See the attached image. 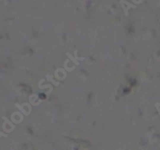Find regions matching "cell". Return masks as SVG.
Wrapping results in <instances>:
<instances>
[{"mask_svg":"<svg viewBox=\"0 0 160 150\" xmlns=\"http://www.w3.org/2000/svg\"><path fill=\"white\" fill-rule=\"evenodd\" d=\"M66 55L69 58H70V60H71L74 62V64L75 65V66H79V61H83L86 59V58H80V57H78V54H77V51L75 50V57L71 55V54L69 52L66 53Z\"/></svg>","mask_w":160,"mask_h":150,"instance_id":"cell-4","label":"cell"},{"mask_svg":"<svg viewBox=\"0 0 160 150\" xmlns=\"http://www.w3.org/2000/svg\"><path fill=\"white\" fill-rule=\"evenodd\" d=\"M119 4L121 5L122 8H123L124 14H125V15L126 16L129 15V10H130V9H131V8L135 9V8L137 7L136 5H133L132 3H129L127 1H126V0H120Z\"/></svg>","mask_w":160,"mask_h":150,"instance_id":"cell-1","label":"cell"},{"mask_svg":"<svg viewBox=\"0 0 160 150\" xmlns=\"http://www.w3.org/2000/svg\"><path fill=\"white\" fill-rule=\"evenodd\" d=\"M47 78L48 81H50V82H52L53 84L55 85L56 86H58V85H59V82H55V80H53V76H52V75H50V74H47Z\"/></svg>","mask_w":160,"mask_h":150,"instance_id":"cell-6","label":"cell"},{"mask_svg":"<svg viewBox=\"0 0 160 150\" xmlns=\"http://www.w3.org/2000/svg\"><path fill=\"white\" fill-rule=\"evenodd\" d=\"M66 72L67 71L65 69L58 68L55 72V77L59 81H63V80H65L66 76H67Z\"/></svg>","mask_w":160,"mask_h":150,"instance_id":"cell-3","label":"cell"},{"mask_svg":"<svg viewBox=\"0 0 160 150\" xmlns=\"http://www.w3.org/2000/svg\"><path fill=\"white\" fill-rule=\"evenodd\" d=\"M144 0H132V2L135 4H140V3H142Z\"/></svg>","mask_w":160,"mask_h":150,"instance_id":"cell-7","label":"cell"},{"mask_svg":"<svg viewBox=\"0 0 160 150\" xmlns=\"http://www.w3.org/2000/svg\"><path fill=\"white\" fill-rule=\"evenodd\" d=\"M155 107L157 109V110L159 111V113L160 114V103H156V105H155Z\"/></svg>","mask_w":160,"mask_h":150,"instance_id":"cell-8","label":"cell"},{"mask_svg":"<svg viewBox=\"0 0 160 150\" xmlns=\"http://www.w3.org/2000/svg\"><path fill=\"white\" fill-rule=\"evenodd\" d=\"M16 106L20 109V111L23 113L25 116H28L30 113H31V106L29 103H24L23 105H19L18 104H16Z\"/></svg>","mask_w":160,"mask_h":150,"instance_id":"cell-2","label":"cell"},{"mask_svg":"<svg viewBox=\"0 0 160 150\" xmlns=\"http://www.w3.org/2000/svg\"><path fill=\"white\" fill-rule=\"evenodd\" d=\"M29 99H30V103H31V105H35V106L40 105V104L42 103V99H40V98H39V96L37 94H35V93H33V94L31 95Z\"/></svg>","mask_w":160,"mask_h":150,"instance_id":"cell-5","label":"cell"}]
</instances>
